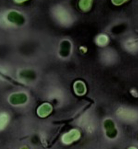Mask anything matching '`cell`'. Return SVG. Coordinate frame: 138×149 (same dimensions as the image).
<instances>
[{
    "label": "cell",
    "instance_id": "obj_3",
    "mask_svg": "<svg viewBox=\"0 0 138 149\" xmlns=\"http://www.w3.org/2000/svg\"><path fill=\"white\" fill-rule=\"evenodd\" d=\"M119 113L122 117L127 119H133V118H136L137 116L135 112H132V110L128 109H122L119 111Z\"/></svg>",
    "mask_w": 138,
    "mask_h": 149
},
{
    "label": "cell",
    "instance_id": "obj_8",
    "mask_svg": "<svg viewBox=\"0 0 138 149\" xmlns=\"http://www.w3.org/2000/svg\"><path fill=\"white\" fill-rule=\"evenodd\" d=\"M80 8L83 11H87L90 10L91 6V1H80L79 3Z\"/></svg>",
    "mask_w": 138,
    "mask_h": 149
},
{
    "label": "cell",
    "instance_id": "obj_7",
    "mask_svg": "<svg viewBox=\"0 0 138 149\" xmlns=\"http://www.w3.org/2000/svg\"><path fill=\"white\" fill-rule=\"evenodd\" d=\"M109 38L107 36L104 35H101L97 37L96 42L98 45L104 46L108 43Z\"/></svg>",
    "mask_w": 138,
    "mask_h": 149
},
{
    "label": "cell",
    "instance_id": "obj_4",
    "mask_svg": "<svg viewBox=\"0 0 138 149\" xmlns=\"http://www.w3.org/2000/svg\"><path fill=\"white\" fill-rule=\"evenodd\" d=\"M125 44L126 48L129 51L133 52L138 50V43L136 42V40H129Z\"/></svg>",
    "mask_w": 138,
    "mask_h": 149
},
{
    "label": "cell",
    "instance_id": "obj_5",
    "mask_svg": "<svg viewBox=\"0 0 138 149\" xmlns=\"http://www.w3.org/2000/svg\"><path fill=\"white\" fill-rule=\"evenodd\" d=\"M70 50V45L68 41H63L61 46V54L63 56H68Z\"/></svg>",
    "mask_w": 138,
    "mask_h": 149
},
{
    "label": "cell",
    "instance_id": "obj_6",
    "mask_svg": "<svg viewBox=\"0 0 138 149\" xmlns=\"http://www.w3.org/2000/svg\"><path fill=\"white\" fill-rule=\"evenodd\" d=\"M57 13V17L58 18V20L62 23H66V22L68 23L69 16L68 15L67 13L63 10H59Z\"/></svg>",
    "mask_w": 138,
    "mask_h": 149
},
{
    "label": "cell",
    "instance_id": "obj_1",
    "mask_svg": "<svg viewBox=\"0 0 138 149\" xmlns=\"http://www.w3.org/2000/svg\"><path fill=\"white\" fill-rule=\"evenodd\" d=\"M8 18L10 22L16 24H22L23 23L22 16L15 12H11L8 15Z\"/></svg>",
    "mask_w": 138,
    "mask_h": 149
},
{
    "label": "cell",
    "instance_id": "obj_2",
    "mask_svg": "<svg viewBox=\"0 0 138 149\" xmlns=\"http://www.w3.org/2000/svg\"><path fill=\"white\" fill-rule=\"evenodd\" d=\"M104 54V59L105 62L112 63L116 61V53L112 50L107 49L105 51Z\"/></svg>",
    "mask_w": 138,
    "mask_h": 149
}]
</instances>
